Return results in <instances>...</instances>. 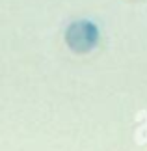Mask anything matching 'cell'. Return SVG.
Masks as SVG:
<instances>
[{"label":"cell","instance_id":"obj_1","mask_svg":"<svg viewBox=\"0 0 147 151\" xmlns=\"http://www.w3.org/2000/svg\"><path fill=\"white\" fill-rule=\"evenodd\" d=\"M99 39H101L99 26L90 19L73 21L65 30V43L73 52H78V54L93 50L99 45Z\"/></svg>","mask_w":147,"mask_h":151}]
</instances>
